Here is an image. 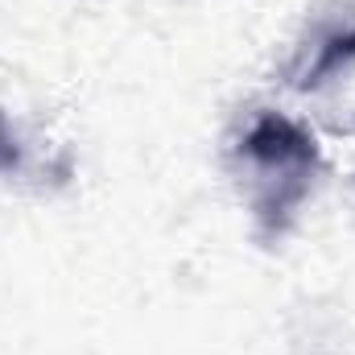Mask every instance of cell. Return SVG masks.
<instances>
[{"label":"cell","instance_id":"3957f363","mask_svg":"<svg viewBox=\"0 0 355 355\" xmlns=\"http://www.w3.org/2000/svg\"><path fill=\"white\" fill-rule=\"evenodd\" d=\"M21 166H25V145H21V132L12 128L8 112L0 107V178L17 174Z\"/></svg>","mask_w":355,"mask_h":355},{"label":"cell","instance_id":"6da1fadb","mask_svg":"<svg viewBox=\"0 0 355 355\" xmlns=\"http://www.w3.org/2000/svg\"><path fill=\"white\" fill-rule=\"evenodd\" d=\"M232 170L240 178L252 227L261 244H277L297 223V211L322 174V149L310 128L285 112H257L232 145Z\"/></svg>","mask_w":355,"mask_h":355},{"label":"cell","instance_id":"7a4b0ae2","mask_svg":"<svg viewBox=\"0 0 355 355\" xmlns=\"http://www.w3.org/2000/svg\"><path fill=\"white\" fill-rule=\"evenodd\" d=\"M355 67V0H322L302 33L293 37V50L281 67L285 87L322 91Z\"/></svg>","mask_w":355,"mask_h":355}]
</instances>
